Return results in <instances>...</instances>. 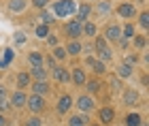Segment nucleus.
Instances as JSON below:
<instances>
[{"instance_id":"e433bc0d","label":"nucleus","mask_w":149,"mask_h":126,"mask_svg":"<svg viewBox=\"0 0 149 126\" xmlns=\"http://www.w3.org/2000/svg\"><path fill=\"white\" fill-rule=\"evenodd\" d=\"M124 64H128V66H132V64H136V56H128Z\"/></svg>"},{"instance_id":"f03ea898","label":"nucleus","mask_w":149,"mask_h":126,"mask_svg":"<svg viewBox=\"0 0 149 126\" xmlns=\"http://www.w3.org/2000/svg\"><path fill=\"white\" fill-rule=\"evenodd\" d=\"M26 105L34 111V113H40V111L45 109V101H43V96H38V94H32L28 96V101H26Z\"/></svg>"},{"instance_id":"9b49d317","label":"nucleus","mask_w":149,"mask_h":126,"mask_svg":"<svg viewBox=\"0 0 149 126\" xmlns=\"http://www.w3.org/2000/svg\"><path fill=\"white\" fill-rule=\"evenodd\" d=\"M26 6H28L26 0H9V11H13V13H22Z\"/></svg>"},{"instance_id":"a211bd4d","label":"nucleus","mask_w":149,"mask_h":126,"mask_svg":"<svg viewBox=\"0 0 149 126\" xmlns=\"http://www.w3.org/2000/svg\"><path fill=\"white\" fill-rule=\"evenodd\" d=\"M141 124H143V118L139 113H130L126 118V126H141Z\"/></svg>"},{"instance_id":"473e14b6","label":"nucleus","mask_w":149,"mask_h":126,"mask_svg":"<svg viewBox=\"0 0 149 126\" xmlns=\"http://www.w3.org/2000/svg\"><path fill=\"white\" fill-rule=\"evenodd\" d=\"M47 2H49V0H32V4H34L36 9H45Z\"/></svg>"},{"instance_id":"f704fd0d","label":"nucleus","mask_w":149,"mask_h":126,"mask_svg":"<svg viewBox=\"0 0 149 126\" xmlns=\"http://www.w3.org/2000/svg\"><path fill=\"white\" fill-rule=\"evenodd\" d=\"M87 90H90V92H98V90H100L98 81H90V83H87Z\"/></svg>"},{"instance_id":"0eeeda50","label":"nucleus","mask_w":149,"mask_h":126,"mask_svg":"<svg viewBox=\"0 0 149 126\" xmlns=\"http://www.w3.org/2000/svg\"><path fill=\"white\" fill-rule=\"evenodd\" d=\"M77 107H79L81 111H92V109H94V101H92L90 96H79Z\"/></svg>"},{"instance_id":"423d86ee","label":"nucleus","mask_w":149,"mask_h":126,"mask_svg":"<svg viewBox=\"0 0 149 126\" xmlns=\"http://www.w3.org/2000/svg\"><path fill=\"white\" fill-rule=\"evenodd\" d=\"M117 13L121 17H134V15H136V9H134V4L126 2V4H119L117 6Z\"/></svg>"},{"instance_id":"4c0bfd02","label":"nucleus","mask_w":149,"mask_h":126,"mask_svg":"<svg viewBox=\"0 0 149 126\" xmlns=\"http://www.w3.org/2000/svg\"><path fill=\"white\" fill-rule=\"evenodd\" d=\"M111 85H113V90H119V88H121V81L113 77V79H111Z\"/></svg>"},{"instance_id":"9d476101","label":"nucleus","mask_w":149,"mask_h":126,"mask_svg":"<svg viewBox=\"0 0 149 126\" xmlns=\"http://www.w3.org/2000/svg\"><path fill=\"white\" fill-rule=\"evenodd\" d=\"M70 107H72V98H70L68 94L60 98V103H58V111H60V113H66V111H68Z\"/></svg>"},{"instance_id":"412c9836","label":"nucleus","mask_w":149,"mask_h":126,"mask_svg":"<svg viewBox=\"0 0 149 126\" xmlns=\"http://www.w3.org/2000/svg\"><path fill=\"white\" fill-rule=\"evenodd\" d=\"M32 75H34L38 81H45L47 79V71L43 69V66H34V69H32Z\"/></svg>"},{"instance_id":"39448f33","label":"nucleus","mask_w":149,"mask_h":126,"mask_svg":"<svg viewBox=\"0 0 149 126\" xmlns=\"http://www.w3.org/2000/svg\"><path fill=\"white\" fill-rule=\"evenodd\" d=\"M66 34H68V36H72V38L81 36V24L77 22V19H70V22L66 24Z\"/></svg>"},{"instance_id":"c9c22d12","label":"nucleus","mask_w":149,"mask_h":126,"mask_svg":"<svg viewBox=\"0 0 149 126\" xmlns=\"http://www.w3.org/2000/svg\"><path fill=\"white\" fill-rule=\"evenodd\" d=\"M26 126H40V120L38 118H30V120L26 122Z\"/></svg>"},{"instance_id":"dca6fc26","label":"nucleus","mask_w":149,"mask_h":126,"mask_svg":"<svg viewBox=\"0 0 149 126\" xmlns=\"http://www.w3.org/2000/svg\"><path fill=\"white\" fill-rule=\"evenodd\" d=\"M81 43L79 41H70L68 43V47H66V54H70V56H77V54H81Z\"/></svg>"},{"instance_id":"c85d7f7f","label":"nucleus","mask_w":149,"mask_h":126,"mask_svg":"<svg viewBox=\"0 0 149 126\" xmlns=\"http://www.w3.org/2000/svg\"><path fill=\"white\" fill-rule=\"evenodd\" d=\"M40 19H43V26H49V24L53 22L51 13H47V11H43V15H40Z\"/></svg>"},{"instance_id":"4468645a","label":"nucleus","mask_w":149,"mask_h":126,"mask_svg":"<svg viewBox=\"0 0 149 126\" xmlns=\"http://www.w3.org/2000/svg\"><path fill=\"white\" fill-rule=\"evenodd\" d=\"M72 81L77 83V85H83L85 83V71L83 69H74L72 71Z\"/></svg>"},{"instance_id":"a19ab883","label":"nucleus","mask_w":149,"mask_h":126,"mask_svg":"<svg viewBox=\"0 0 149 126\" xmlns=\"http://www.w3.org/2000/svg\"><path fill=\"white\" fill-rule=\"evenodd\" d=\"M49 45H53V47H56V45H58V38H56V36H49Z\"/></svg>"},{"instance_id":"bb28decb","label":"nucleus","mask_w":149,"mask_h":126,"mask_svg":"<svg viewBox=\"0 0 149 126\" xmlns=\"http://www.w3.org/2000/svg\"><path fill=\"white\" fill-rule=\"evenodd\" d=\"M34 32H36V36H40V38H47V34H49V26H36L34 28Z\"/></svg>"},{"instance_id":"2eb2a0df","label":"nucleus","mask_w":149,"mask_h":126,"mask_svg":"<svg viewBox=\"0 0 149 126\" xmlns=\"http://www.w3.org/2000/svg\"><path fill=\"white\" fill-rule=\"evenodd\" d=\"M13 56H15V51H13L11 47H6V49L2 51V56H0V60H2V66H4V69H6V66H9V64H11Z\"/></svg>"},{"instance_id":"6e6552de","label":"nucleus","mask_w":149,"mask_h":126,"mask_svg":"<svg viewBox=\"0 0 149 126\" xmlns=\"http://www.w3.org/2000/svg\"><path fill=\"white\" fill-rule=\"evenodd\" d=\"M26 101H28V96H26L22 90H19V92H15V94L11 96V105H13V107H24V105H26Z\"/></svg>"},{"instance_id":"2f4dec72","label":"nucleus","mask_w":149,"mask_h":126,"mask_svg":"<svg viewBox=\"0 0 149 126\" xmlns=\"http://www.w3.org/2000/svg\"><path fill=\"white\" fill-rule=\"evenodd\" d=\"M134 45H136V47H145V45H147V38H145V36H136V38H134Z\"/></svg>"},{"instance_id":"58836bf2","label":"nucleus","mask_w":149,"mask_h":126,"mask_svg":"<svg viewBox=\"0 0 149 126\" xmlns=\"http://www.w3.org/2000/svg\"><path fill=\"white\" fill-rule=\"evenodd\" d=\"M98 11H100V13H107V11H109V2H102V4H98Z\"/></svg>"},{"instance_id":"f8f14e48","label":"nucleus","mask_w":149,"mask_h":126,"mask_svg":"<svg viewBox=\"0 0 149 126\" xmlns=\"http://www.w3.org/2000/svg\"><path fill=\"white\" fill-rule=\"evenodd\" d=\"M113 118H115V111L111 107H102L100 109V122L109 124V122H113Z\"/></svg>"},{"instance_id":"b1692460","label":"nucleus","mask_w":149,"mask_h":126,"mask_svg":"<svg viewBox=\"0 0 149 126\" xmlns=\"http://www.w3.org/2000/svg\"><path fill=\"white\" fill-rule=\"evenodd\" d=\"M117 75H119V77H130V75H132V66L119 64V66H117Z\"/></svg>"},{"instance_id":"7ed1b4c3","label":"nucleus","mask_w":149,"mask_h":126,"mask_svg":"<svg viewBox=\"0 0 149 126\" xmlns=\"http://www.w3.org/2000/svg\"><path fill=\"white\" fill-rule=\"evenodd\" d=\"M96 51H98V56H102V60H111V58H113L109 45H107V41H104L102 36L96 38Z\"/></svg>"},{"instance_id":"a18cd8bd","label":"nucleus","mask_w":149,"mask_h":126,"mask_svg":"<svg viewBox=\"0 0 149 126\" xmlns=\"http://www.w3.org/2000/svg\"><path fill=\"white\" fill-rule=\"evenodd\" d=\"M141 126H145V124H141Z\"/></svg>"},{"instance_id":"20e7f679","label":"nucleus","mask_w":149,"mask_h":126,"mask_svg":"<svg viewBox=\"0 0 149 126\" xmlns=\"http://www.w3.org/2000/svg\"><path fill=\"white\" fill-rule=\"evenodd\" d=\"M104 41H113V43H117V41H121V28L119 26H115V24H111L109 28L104 30Z\"/></svg>"},{"instance_id":"72a5a7b5","label":"nucleus","mask_w":149,"mask_h":126,"mask_svg":"<svg viewBox=\"0 0 149 126\" xmlns=\"http://www.w3.org/2000/svg\"><path fill=\"white\" fill-rule=\"evenodd\" d=\"M15 41H17V45H24V43H26V34H24V32H17V34H15Z\"/></svg>"},{"instance_id":"79ce46f5","label":"nucleus","mask_w":149,"mask_h":126,"mask_svg":"<svg viewBox=\"0 0 149 126\" xmlns=\"http://www.w3.org/2000/svg\"><path fill=\"white\" fill-rule=\"evenodd\" d=\"M0 126H6V120H4L2 116H0Z\"/></svg>"},{"instance_id":"a878e982","label":"nucleus","mask_w":149,"mask_h":126,"mask_svg":"<svg viewBox=\"0 0 149 126\" xmlns=\"http://www.w3.org/2000/svg\"><path fill=\"white\" fill-rule=\"evenodd\" d=\"M121 38H124V41H126V38H134V26L132 24H128L126 28L121 30Z\"/></svg>"},{"instance_id":"37998d69","label":"nucleus","mask_w":149,"mask_h":126,"mask_svg":"<svg viewBox=\"0 0 149 126\" xmlns=\"http://www.w3.org/2000/svg\"><path fill=\"white\" fill-rule=\"evenodd\" d=\"M4 96V88H0V98H2Z\"/></svg>"},{"instance_id":"393cba45","label":"nucleus","mask_w":149,"mask_h":126,"mask_svg":"<svg viewBox=\"0 0 149 126\" xmlns=\"http://www.w3.org/2000/svg\"><path fill=\"white\" fill-rule=\"evenodd\" d=\"M139 101V92L136 90H128L126 92V105H132V103H136Z\"/></svg>"},{"instance_id":"aec40b11","label":"nucleus","mask_w":149,"mask_h":126,"mask_svg":"<svg viewBox=\"0 0 149 126\" xmlns=\"http://www.w3.org/2000/svg\"><path fill=\"white\" fill-rule=\"evenodd\" d=\"M85 124H87V118L85 116H72L70 122H68V126H85Z\"/></svg>"},{"instance_id":"f257e3e1","label":"nucleus","mask_w":149,"mask_h":126,"mask_svg":"<svg viewBox=\"0 0 149 126\" xmlns=\"http://www.w3.org/2000/svg\"><path fill=\"white\" fill-rule=\"evenodd\" d=\"M53 11L58 17H70L77 11V2L74 0H58V2H53Z\"/></svg>"},{"instance_id":"c03bdc74","label":"nucleus","mask_w":149,"mask_h":126,"mask_svg":"<svg viewBox=\"0 0 149 126\" xmlns=\"http://www.w3.org/2000/svg\"><path fill=\"white\" fill-rule=\"evenodd\" d=\"M0 69H4V66H2V60H0Z\"/></svg>"},{"instance_id":"6ab92c4d","label":"nucleus","mask_w":149,"mask_h":126,"mask_svg":"<svg viewBox=\"0 0 149 126\" xmlns=\"http://www.w3.org/2000/svg\"><path fill=\"white\" fill-rule=\"evenodd\" d=\"M87 15H90V4H83V6H79V17H77V22L79 24H83Z\"/></svg>"},{"instance_id":"1a4fd4ad","label":"nucleus","mask_w":149,"mask_h":126,"mask_svg":"<svg viewBox=\"0 0 149 126\" xmlns=\"http://www.w3.org/2000/svg\"><path fill=\"white\" fill-rule=\"evenodd\" d=\"M32 94H38V96L49 94V85H47L45 81H36V83H32Z\"/></svg>"},{"instance_id":"f3484780","label":"nucleus","mask_w":149,"mask_h":126,"mask_svg":"<svg viewBox=\"0 0 149 126\" xmlns=\"http://www.w3.org/2000/svg\"><path fill=\"white\" fill-rule=\"evenodd\" d=\"M81 34H85V36H94V34H96V26L90 24V22L81 24Z\"/></svg>"},{"instance_id":"ddd939ff","label":"nucleus","mask_w":149,"mask_h":126,"mask_svg":"<svg viewBox=\"0 0 149 126\" xmlns=\"http://www.w3.org/2000/svg\"><path fill=\"white\" fill-rule=\"evenodd\" d=\"M53 77H56V79H58L60 83H66V81H68V79H70L68 71H66V69H62V66H58V69L53 71Z\"/></svg>"},{"instance_id":"c756f323","label":"nucleus","mask_w":149,"mask_h":126,"mask_svg":"<svg viewBox=\"0 0 149 126\" xmlns=\"http://www.w3.org/2000/svg\"><path fill=\"white\" fill-rule=\"evenodd\" d=\"M139 24L143 26V28H149V15H147V13H141V17H139Z\"/></svg>"},{"instance_id":"4be33fe9","label":"nucleus","mask_w":149,"mask_h":126,"mask_svg":"<svg viewBox=\"0 0 149 126\" xmlns=\"http://www.w3.org/2000/svg\"><path fill=\"white\" fill-rule=\"evenodd\" d=\"M28 83H30V75L28 73H19L17 75V85L19 88H28Z\"/></svg>"},{"instance_id":"7c9ffc66","label":"nucleus","mask_w":149,"mask_h":126,"mask_svg":"<svg viewBox=\"0 0 149 126\" xmlns=\"http://www.w3.org/2000/svg\"><path fill=\"white\" fill-rule=\"evenodd\" d=\"M53 54H56V58H58V60H64V58H66V49H62V47H56V51H53Z\"/></svg>"},{"instance_id":"5701e85b","label":"nucleus","mask_w":149,"mask_h":126,"mask_svg":"<svg viewBox=\"0 0 149 126\" xmlns=\"http://www.w3.org/2000/svg\"><path fill=\"white\" fill-rule=\"evenodd\" d=\"M28 60H30L32 66H40V64H43V56H40L38 51H32V54L28 56Z\"/></svg>"},{"instance_id":"ea45409f","label":"nucleus","mask_w":149,"mask_h":126,"mask_svg":"<svg viewBox=\"0 0 149 126\" xmlns=\"http://www.w3.org/2000/svg\"><path fill=\"white\" fill-rule=\"evenodd\" d=\"M6 107H9V105H6V103H4V98H0V111H4Z\"/></svg>"},{"instance_id":"cd10ccee","label":"nucleus","mask_w":149,"mask_h":126,"mask_svg":"<svg viewBox=\"0 0 149 126\" xmlns=\"http://www.w3.org/2000/svg\"><path fill=\"white\" fill-rule=\"evenodd\" d=\"M92 66H94V71H96L98 75H102V73L107 71V69H104V62H100V60H94V62H92Z\"/></svg>"}]
</instances>
